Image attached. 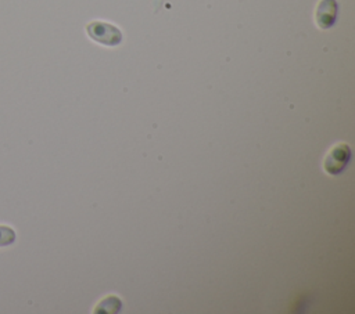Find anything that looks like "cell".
I'll use <instances>...</instances> for the list:
<instances>
[{"label": "cell", "instance_id": "cell-5", "mask_svg": "<svg viewBox=\"0 0 355 314\" xmlns=\"http://www.w3.org/2000/svg\"><path fill=\"white\" fill-rule=\"evenodd\" d=\"M15 238H17V234L11 227L0 224V248L14 243Z\"/></svg>", "mask_w": 355, "mask_h": 314}, {"label": "cell", "instance_id": "cell-4", "mask_svg": "<svg viewBox=\"0 0 355 314\" xmlns=\"http://www.w3.org/2000/svg\"><path fill=\"white\" fill-rule=\"evenodd\" d=\"M121 306H122L121 300L115 295H111V296H107L105 299H103L97 304V308L94 310V313H116V311H119Z\"/></svg>", "mask_w": 355, "mask_h": 314}, {"label": "cell", "instance_id": "cell-2", "mask_svg": "<svg viewBox=\"0 0 355 314\" xmlns=\"http://www.w3.org/2000/svg\"><path fill=\"white\" fill-rule=\"evenodd\" d=\"M351 158V149L347 144L340 142L334 145L323 160V169L333 176H338L344 172Z\"/></svg>", "mask_w": 355, "mask_h": 314}, {"label": "cell", "instance_id": "cell-1", "mask_svg": "<svg viewBox=\"0 0 355 314\" xmlns=\"http://www.w3.org/2000/svg\"><path fill=\"white\" fill-rule=\"evenodd\" d=\"M86 32L93 41L100 43L103 46H108V47H115L121 44L123 40L121 29L104 21L89 22L86 25Z\"/></svg>", "mask_w": 355, "mask_h": 314}, {"label": "cell", "instance_id": "cell-3", "mask_svg": "<svg viewBox=\"0 0 355 314\" xmlns=\"http://www.w3.org/2000/svg\"><path fill=\"white\" fill-rule=\"evenodd\" d=\"M337 1L336 0H319L315 11V21L320 29H329L334 25L337 18Z\"/></svg>", "mask_w": 355, "mask_h": 314}]
</instances>
